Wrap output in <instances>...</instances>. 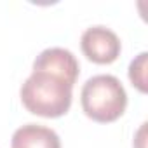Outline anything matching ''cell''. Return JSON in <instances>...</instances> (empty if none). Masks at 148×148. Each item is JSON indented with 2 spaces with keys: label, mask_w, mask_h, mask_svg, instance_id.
<instances>
[{
  "label": "cell",
  "mask_w": 148,
  "mask_h": 148,
  "mask_svg": "<svg viewBox=\"0 0 148 148\" xmlns=\"http://www.w3.org/2000/svg\"><path fill=\"white\" fill-rule=\"evenodd\" d=\"M33 70L52 73V75L68 82L70 86H75L79 71H80V64L71 51L63 47H49V49H44L35 58Z\"/></svg>",
  "instance_id": "obj_4"
},
{
  "label": "cell",
  "mask_w": 148,
  "mask_h": 148,
  "mask_svg": "<svg viewBox=\"0 0 148 148\" xmlns=\"http://www.w3.org/2000/svg\"><path fill=\"white\" fill-rule=\"evenodd\" d=\"M71 89L73 86L52 73L33 70L21 86L19 94L28 112L45 119H56L70 110Z\"/></svg>",
  "instance_id": "obj_1"
},
{
  "label": "cell",
  "mask_w": 148,
  "mask_h": 148,
  "mask_svg": "<svg viewBox=\"0 0 148 148\" xmlns=\"http://www.w3.org/2000/svg\"><path fill=\"white\" fill-rule=\"evenodd\" d=\"M82 52L89 61L98 64H110L120 56V38L106 26H91L80 37Z\"/></svg>",
  "instance_id": "obj_3"
},
{
  "label": "cell",
  "mask_w": 148,
  "mask_h": 148,
  "mask_svg": "<svg viewBox=\"0 0 148 148\" xmlns=\"http://www.w3.org/2000/svg\"><path fill=\"white\" fill-rule=\"evenodd\" d=\"M80 103L89 119L106 124L117 120L125 112L127 92L117 77L94 75L84 84Z\"/></svg>",
  "instance_id": "obj_2"
},
{
  "label": "cell",
  "mask_w": 148,
  "mask_h": 148,
  "mask_svg": "<svg viewBox=\"0 0 148 148\" xmlns=\"http://www.w3.org/2000/svg\"><path fill=\"white\" fill-rule=\"evenodd\" d=\"M11 148H61V141L56 131L38 124H26L12 134Z\"/></svg>",
  "instance_id": "obj_5"
},
{
  "label": "cell",
  "mask_w": 148,
  "mask_h": 148,
  "mask_svg": "<svg viewBox=\"0 0 148 148\" xmlns=\"http://www.w3.org/2000/svg\"><path fill=\"white\" fill-rule=\"evenodd\" d=\"M146 66H148V54H146V52L138 54V56L131 61V64H129V79H131L132 86H134L139 92H146V91H148Z\"/></svg>",
  "instance_id": "obj_6"
}]
</instances>
